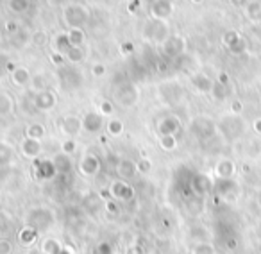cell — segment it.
Segmentation results:
<instances>
[{
	"instance_id": "7dc6e473",
	"label": "cell",
	"mask_w": 261,
	"mask_h": 254,
	"mask_svg": "<svg viewBox=\"0 0 261 254\" xmlns=\"http://www.w3.org/2000/svg\"><path fill=\"white\" fill-rule=\"evenodd\" d=\"M32 43L38 45V47H43V45L47 43V34H45L43 31L34 32V34H32Z\"/></svg>"
},
{
	"instance_id": "9c48e42d",
	"label": "cell",
	"mask_w": 261,
	"mask_h": 254,
	"mask_svg": "<svg viewBox=\"0 0 261 254\" xmlns=\"http://www.w3.org/2000/svg\"><path fill=\"white\" fill-rule=\"evenodd\" d=\"M58 104V97L52 90H43L34 95V108L38 111H52Z\"/></svg>"
},
{
	"instance_id": "484cf974",
	"label": "cell",
	"mask_w": 261,
	"mask_h": 254,
	"mask_svg": "<svg viewBox=\"0 0 261 254\" xmlns=\"http://www.w3.org/2000/svg\"><path fill=\"white\" fill-rule=\"evenodd\" d=\"M13 109H15V100H13V97H11L9 93L2 92L0 93V118L11 115Z\"/></svg>"
},
{
	"instance_id": "db71d44e",
	"label": "cell",
	"mask_w": 261,
	"mask_h": 254,
	"mask_svg": "<svg viewBox=\"0 0 261 254\" xmlns=\"http://www.w3.org/2000/svg\"><path fill=\"white\" fill-rule=\"evenodd\" d=\"M140 4H142V0H133L131 4H129V13H136V11L140 9Z\"/></svg>"
},
{
	"instance_id": "277c9868",
	"label": "cell",
	"mask_w": 261,
	"mask_h": 254,
	"mask_svg": "<svg viewBox=\"0 0 261 254\" xmlns=\"http://www.w3.org/2000/svg\"><path fill=\"white\" fill-rule=\"evenodd\" d=\"M218 127H220V131L224 132V136L227 138V140H236V138H240L241 134H243V131H245V122H243V118L240 117V115H229V117H224L222 118V122L218 124Z\"/></svg>"
},
{
	"instance_id": "5b68a950",
	"label": "cell",
	"mask_w": 261,
	"mask_h": 254,
	"mask_svg": "<svg viewBox=\"0 0 261 254\" xmlns=\"http://www.w3.org/2000/svg\"><path fill=\"white\" fill-rule=\"evenodd\" d=\"M52 224H54V215H52L49 210H45V208H34V210H30L29 215H27V225H29V227H34L38 233H40V231L50 229V225Z\"/></svg>"
},
{
	"instance_id": "4fadbf2b",
	"label": "cell",
	"mask_w": 261,
	"mask_h": 254,
	"mask_svg": "<svg viewBox=\"0 0 261 254\" xmlns=\"http://www.w3.org/2000/svg\"><path fill=\"white\" fill-rule=\"evenodd\" d=\"M104 127V118L100 113L97 111H88L83 117V131L88 134H97Z\"/></svg>"
},
{
	"instance_id": "d590c367",
	"label": "cell",
	"mask_w": 261,
	"mask_h": 254,
	"mask_svg": "<svg viewBox=\"0 0 261 254\" xmlns=\"http://www.w3.org/2000/svg\"><path fill=\"white\" fill-rule=\"evenodd\" d=\"M30 88L34 90L36 93L43 92V90H50L49 84H47V79H45V75H36V77L30 79Z\"/></svg>"
},
{
	"instance_id": "83f0119b",
	"label": "cell",
	"mask_w": 261,
	"mask_h": 254,
	"mask_svg": "<svg viewBox=\"0 0 261 254\" xmlns=\"http://www.w3.org/2000/svg\"><path fill=\"white\" fill-rule=\"evenodd\" d=\"M70 47H72V43H70V38L66 32H63V34H58L54 38V52H58V54H66L70 50Z\"/></svg>"
},
{
	"instance_id": "60d3db41",
	"label": "cell",
	"mask_w": 261,
	"mask_h": 254,
	"mask_svg": "<svg viewBox=\"0 0 261 254\" xmlns=\"http://www.w3.org/2000/svg\"><path fill=\"white\" fill-rule=\"evenodd\" d=\"M99 113L102 117H109V115H113V102H109V100H102L99 104Z\"/></svg>"
},
{
	"instance_id": "7a4b0ae2",
	"label": "cell",
	"mask_w": 261,
	"mask_h": 254,
	"mask_svg": "<svg viewBox=\"0 0 261 254\" xmlns=\"http://www.w3.org/2000/svg\"><path fill=\"white\" fill-rule=\"evenodd\" d=\"M143 36L152 41V43L161 45L165 39L170 36V29H168L167 20H158V18H150L143 24Z\"/></svg>"
},
{
	"instance_id": "8fae6325",
	"label": "cell",
	"mask_w": 261,
	"mask_h": 254,
	"mask_svg": "<svg viewBox=\"0 0 261 254\" xmlns=\"http://www.w3.org/2000/svg\"><path fill=\"white\" fill-rule=\"evenodd\" d=\"M109 193H111V199H116V200H131L134 197L133 186L127 185V181H122V179L111 183Z\"/></svg>"
},
{
	"instance_id": "2e32d148",
	"label": "cell",
	"mask_w": 261,
	"mask_h": 254,
	"mask_svg": "<svg viewBox=\"0 0 261 254\" xmlns=\"http://www.w3.org/2000/svg\"><path fill=\"white\" fill-rule=\"evenodd\" d=\"M61 131H63L66 136H77V134L83 131V118L75 117V115L64 117L63 122H61Z\"/></svg>"
},
{
	"instance_id": "6da1fadb",
	"label": "cell",
	"mask_w": 261,
	"mask_h": 254,
	"mask_svg": "<svg viewBox=\"0 0 261 254\" xmlns=\"http://www.w3.org/2000/svg\"><path fill=\"white\" fill-rule=\"evenodd\" d=\"M63 20L70 29H83L84 25L89 22V11L86 5L72 4V2H70L68 5H64Z\"/></svg>"
},
{
	"instance_id": "11a10c76",
	"label": "cell",
	"mask_w": 261,
	"mask_h": 254,
	"mask_svg": "<svg viewBox=\"0 0 261 254\" xmlns=\"http://www.w3.org/2000/svg\"><path fill=\"white\" fill-rule=\"evenodd\" d=\"M218 83L226 84V86H227V84H229V75H227L226 72H222L220 75H218Z\"/></svg>"
},
{
	"instance_id": "4dcf8cb0",
	"label": "cell",
	"mask_w": 261,
	"mask_h": 254,
	"mask_svg": "<svg viewBox=\"0 0 261 254\" xmlns=\"http://www.w3.org/2000/svg\"><path fill=\"white\" fill-rule=\"evenodd\" d=\"M45 136V127L43 124H29L25 129V138H32V140H43Z\"/></svg>"
},
{
	"instance_id": "f546056e",
	"label": "cell",
	"mask_w": 261,
	"mask_h": 254,
	"mask_svg": "<svg viewBox=\"0 0 261 254\" xmlns=\"http://www.w3.org/2000/svg\"><path fill=\"white\" fill-rule=\"evenodd\" d=\"M16 68L15 63H11V58L5 52H0V81L5 79L13 70Z\"/></svg>"
},
{
	"instance_id": "d4e9b609",
	"label": "cell",
	"mask_w": 261,
	"mask_h": 254,
	"mask_svg": "<svg viewBox=\"0 0 261 254\" xmlns=\"http://www.w3.org/2000/svg\"><path fill=\"white\" fill-rule=\"evenodd\" d=\"M40 233L34 229V227H29V225H25L24 229L18 233V240H20L22 245H32L38 240Z\"/></svg>"
},
{
	"instance_id": "d6a6232c",
	"label": "cell",
	"mask_w": 261,
	"mask_h": 254,
	"mask_svg": "<svg viewBox=\"0 0 261 254\" xmlns=\"http://www.w3.org/2000/svg\"><path fill=\"white\" fill-rule=\"evenodd\" d=\"M29 0H9L7 2V7H9V11H13V13H16V15H22V13H25V11L29 9Z\"/></svg>"
},
{
	"instance_id": "9f6ffc18",
	"label": "cell",
	"mask_w": 261,
	"mask_h": 254,
	"mask_svg": "<svg viewBox=\"0 0 261 254\" xmlns=\"http://www.w3.org/2000/svg\"><path fill=\"white\" fill-rule=\"evenodd\" d=\"M72 0H49L50 5H68Z\"/></svg>"
},
{
	"instance_id": "f35d334b",
	"label": "cell",
	"mask_w": 261,
	"mask_h": 254,
	"mask_svg": "<svg viewBox=\"0 0 261 254\" xmlns=\"http://www.w3.org/2000/svg\"><path fill=\"white\" fill-rule=\"evenodd\" d=\"M211 93H213V97L217 98V100H224V98L227 97V86H226V84H220L217 81V83L213 84Z\"/></svg>"
},
{
	"instance_id": "8992f818",
	"label": "cell",
	"mask_w": 261,
	"mask_h": 254,
	"mask_svg": "<svg viewBox=\"0 0 261 254\" xmlns=\"http://www.w3.org/2000/svg\"><path fill=\"white\" fill-rule=\"evenodd\" d=\"M161 50L167 58L177 59L184 54V50H186V41H184V38L179 34H170L161 43Z\"/></svg>"
},
{
	"instance_id": "8d00e7d4",
	"label": "cell",
	"mask_w": 261,
	"mask_h": 254,
	"mask_svg": "<svg viewBox=\"0 0 261 254\" xmlns=\"http://www.w3.org/2000/svg\"><path fill=\"white\" fill-rule=\"evenodd\" d=\"M108 132L111 136H120L123 132V122L118 120V118H113V120H109L108 122Z\"/></svg>"
},
{
	"instance_id": "681fc988",
	"label": "cell",
	"mask_w": 261,
	"mask_h": 254,
	"mask_svg": "<svg viewBox=\"0 0 261 254\" xmlns=\"http://www.w3.org/2000/svg\"><path fill=\"white\" fill-rule=\"evenodd\" d=\"M229 50H231L232 54H240V52H243V50H245V41H243V39L240 38V39L236 41V43L229 47Z\"/></svg>"
},
{
	"instance_id": "ba28073f",
	"label": "cell",
	"mask_w": 261,
	"mask_h": 254,
	"mask_svg": "<svg viewBox=\"0 0 261 254\" xmlns=\"http://www.w3.org/2000/svg\"><path fill=\"white\" fill-rule=\"evenodd\" d=\"M192 131L193 134L201 140H206V138H211L217 131V126L213 122L211 118L207 117H197L195 120L192 122Z\"/></svg>"
},
{
	"instance_id": "ee69618b",
	"label": "cell",
	"mask_w": 261,
	"mask_h": 254,
	"mask_svg": "<svg viewBox=\"0 0 261 254\" xmlns=\"http://www.w3.org/2000/svg\"><path fill=\"white\" fill-rule=\"evenodd\" d=\"M0 254H13V242L7 238H0Z\"/></svg>"
},
{
	"instance_id": "f907efd6",
	"label": "cell",
	"mask_w": 261,
	"mask_h": 254,
	"mask_svg": "<svg viewBox=\"0 0 261 254\" xmlns=\"http://www.w3.org/2000/svg\"><path fill=\"white\" fill-rule=\"evenodd\" d=\"M231 111L234 113V115H240V113L243 111V104H241L240 100H232V104H231Z\"/></svg>"
},
{
	"instance_id": "836d02e7",
	"label": "cell",
	"mask_w": 261,
	"mask_h": 254,
	"mask_svg": "<svg viewBox=\"0 0 261 254\" xmlns=\"http://www.w3.org/2000/svg\"><path fill=\"white\" fill-rule=\"evenodd\" d=\"M45 254H61V245L58 240L54 238H47L43 242V247H41Z\"/></svg>"
},
{
	"instance_id": "52a82bcc",
	"label": "cell",
	"mask_w": 261,
	"mask_h": 254,
	"mask_svg": "<svg viewBox=\"0 0 261 254\" xmlns=\"http://www.w3.org/2000/svg\"><path fill=\"white\" fill-rule=\"evenodd\" d=\"M59 79L64 88H70V90L81 88V84H83V81H84L83 72H81L77 66H74V64H70V66H61Z\"/></svg>"
},
{
	"instance_id": "7402d4cb",
	"label": "cell",
	"mask_w": 261,
	"mask_h": 254,
	"mask_svg": "<svg viewBox=\"0 0 261 254\" xmlns=\"http://www.w3.org/2000/svg\"><path fill=\"white\" fill-rule=\"evenodd\" d=\"M192 84L201 93H211L215 81H211V79L207 77V75H204V73H195V75L192 77Z\"/></svg>"
},
{
	"instance_id": "603a6c76",
	"label": "cell",
	"mask_w": 261,
	"mask_h": 254,
	"mask_svg": "<svg viewBox=\"0 0 261 254\" xmlns=\"http://www.w3.org/2000/svg\"><path fill=\"white\" fill-rule=\"evenodd\" d=\"M36 168H38V176L41 179H50L54 177L58 172H56L54 161H49V159H41V161H36Z\"/></svg>"
},
{
	"instance_id": "cb8c5ba5",
	"label": "cell",
	"mask_w": 261,
	"mask_h": 254,
	"mask_svg": "<svg viewBox=\"0 0 261 254\" xmlns=\"http://www.w3.org/2000/svg\"><path fill=\"white\" fill-rule=\"evenodd\" d=\"M52 161H54L56 172H58V174H68V172L72 170V161H70L68 154H63V152H61V154H58Z\"/></svg>"
},
{
	"instance_id": "ffe728a7",
	"label": "cell",
	"mask_w": 261,
	"mask_h": 254,
	"mask_svg": "<svg viewBox=\"0 0 261 254\" xmlns=\"http://www.w3.org/2000/svg\"><path fill=\"white\" fill-rule=\"evenodd\" d=\"M192 188L197 195H206L207 191L213 188V181L204 174H197V176L192 179Z\"/></svg>"
},
{
	"instance_id": "f6af8a7d",
	"label": "cell",
	"mask_w": 261,
	"mask_h": 254,
	"mask_svg": "<svg viewBox=\"0 0 261 254\" xmlns=\"http://www.w3.org/2000/svg\"><path fill=\"white\" fill-rule=\"evenodd\" d=\"M61 152L63 154H68V156H72L75 152V142L74 140H66V142L61 143Z\"/></svg>"
},
{
	"instance_id": "bcb514c9",
	"label": "cell",
	"mask_w": 261,
	"mask_h": 254,
	"mask_svg": "<svg viewBox=\"0 0 261 254\" xmlns=\"http://www.w3.org/2000/svg\"><path fill=\"white\" fill-rule=\"evenodd\" d=\"M106 72H108V68H106V64L104 63H95L93 66H91V73H93V77H104Z\"/></svg>"
},
{
	"instance_id": "816d5d0a",
	"label": "cell",
	"mask_w": 261,
	"mask_h": 254,
	"mask_svg": "<svg viewBox=\"0 0 261 254\" xmlns=\"http://www.w3.org/2000/svg\"><path fill=\"white\" fill-rule=\"evenodd\" d=\"M5 29H7V32L13 36V34L18 32V25H16L15 22H7V24H5Z\"/></svg>"
},
{
	"instance_id": "91938a15",
	"label": "cell",
	"mask_w": 261,
	"mask_h": 254,
	"mask_svg": "<svg viewBox=\"0 0 261 254\" xmlns=\"http://www.w3.org/2000/svg\"><path fill=\"white\" fill-rule=\"evenodd\" d=\"M227 247H229V249H234V247H236V240H229Z\"/></svg>"
},
{
	"instance_id": "c3c4849f",
	"label": "cell",
	"mask_w": 261,
	"mask_h": 254,
	"mask_svg": "<svg viewBox=\"0 0 261 254\" xmlns=\"http://www.w3.org/2000/svg\"><path fill=\"white\" fill-rule=\"evenodd\" d=\"M120 52H122L123 56H133L134 54V43L133 41H123V43L120 45Z\"/></svg>"
},
{
	"instance_id": "6f0895ef",
	"label": "cell",
	"mask_w": 261,
	"mask_h": 254,
	"mask_svg": "<svg viewBox=\"0 0 261 254\" xmlns=\"http://www.w3.org/2000/svg\"><path fill=\"white\" fill-rule=\"evenodd\" d=\"M231 4L234 5V7H245V5L249 4V0H231Z\"/></svg>"
},
{
	"instance_id": "7bdbcfd3",
	"label": "cell",
	"mask_w": 261,
	"mask_h": 254,
	"mask_svg": "<svg viewBox=\"0 0 261 254\" xmlns=\"http://www.w3.org/2000/svg\"><path fill=\"white\" fill-rule=\"evenodd\" d=\"M136 166H138V172H142V174H148V172L152 170V163L148 161L147 158H142V159L136 163Z\"/></svg>"
},
{
	"instance_id": "ab89813d",
	"label": "cell",
	"mask_w": 261,
	"mask_h": 254,
	"mask_svg": "<svg viewBox=\"0 0 261 254\" xmlns=\"http://www.w3.org/2000/svg\"><path fill=\"white\" fill-rule=\"evenodd\" d=\"M245 7H247V15L251 16V18H258L261 15V2H249Z\"/></svg>"
},
{
	"instance_id": "3957f363",
	"label": "cell",
	"mask_w": 261,
	"mask_h": 254,
	"mask_svg": "<svg viewBox=\"0 0 261 254\" xmlns=\"http://www.w3.org/2000/svg\"><path fill=\"white\" fill-rule=\"evenodd\" d=\"M115 98L116 102L122 104L123 108H131L138 102V90L133 83L125 81H116L115 83Z\"/></svg>"
},
{
	"instance_id": "44dd1931",
	"label": "cell",
	"mask_w": 261,
	"mask_h": 254,
	"mask_svg": "<svg viewBox=\"0 0 261 254\" xmlns=\"http://www.w3.org/2000/svg\"><path fill=\"white\" fill-rule=\"evenodd\" d=\"M11 75V81H13V84L15 86H18V88H24V86H27V84H30V72L25 66H16L13 72L9 73Z\"/></svg>"
},
{
	"instance_id": "9a60e30c",
	"label": "cell",
	"mask_w": 261,
	"mask_h": 254,
	"mask_svg": "<svg viewBox=\"0 0 261 254\" xmlns=\"http://www.w3.org/2000/svg\"><path fill=\"white\" fill-rule=\"evenodd\" d=\"M218 186H217V191L218 195L222 197L224 200H229V202H234L238 197V186L236 183L232 181V179H218Z\"/></svg>"
},
{
	"instance_id": "30bf717a",
	"label": "cell",
	"mask_w": 261,
	"mask_h": 254,
	"mask_svg": "<svg viewBox=\"0 0 261 254\" xmlns=\"http://www.w3.org/2000/svg\"><path fill=\"white\" fill-rule=\"evenodd\" d=\"M150 16L158 20H167L174 13V2L172 0H152L150 2Z\"/></svg>"
},
{
	"instance_id": "6125c7cd",
	"label": "cell",
	"mask_w": 261,
	"mask_h": 254,
	"mask_svg": "<svg viewBox=\"0 0 261 254\" xmlns=\"http://www.w3.org/2000/svg\"><path fill=\"white\" fill-rule=\"evenodd\" d=\"M152 254H156V253H152Z\"/></svg>"
},
{
	"instance_id": "680465c9",
	"label": "cell",
	"mask_w": 261,
	"mask_h": 254,
	"mask_svg": "<svg viewBox=\"0 0 261 254\" xmlns=\"http://www.w3.org/2000/svg\"><path fill=\"white\" fill-rule=\"evenodd\" d=\"M252 127H254V131H256L258 134H261V118H258V120H254V124H252Z\"/></svg>"
},
{
	"instance_id": "7c38bea8",
	"label": "cell",
	"mask_w": 261,
	"mask_h": 254,
	"mask_svg": "<svg viewBox=\"0 0 261 254\" xmlns=\"http://www.w3.org/2000/svg\"><path fill=\"white\" fill-rule=\"evenodd\" d=\"M100 170V159L95 154H84L79 161V172L84 177H93Z\"/></svg>"
},
{
	"instance_id": "5bb4252c",
	"label": "cell",
	"mask_w": 261,
	"mask_h": 254,
	"mask_svg": "<svg viewBox=\"0 0 261 254\" xmlns=\"http://www.w3.org/2000/svg\"><path fill=\"white\" fill-rule=\"evenodd\" d=\"M41 151H43V145H41V140H32V138H24L20 143V152L24 158H29V159H36L40 158Z\"/></svg>"
},
{
	"instance_id": "74e56055",
	"label": "cell",
	"mask_w": 261,
	"mask_h": 254,
	"mask_svg": "<svg viewBox=\"0 0 261 254\" xmlns=\"http://www.w3.org/2000/svg\"><path fill=\"white\" fill-rule=\"evenodd\" d=\"M192 254H215V247L209 242H199L193 245Z\"/></svg>"
},
{
	"instance_id": "1f68e13d",
	"label": "cell",
	"mask_w": 261,
	"mask_h": 254,
	"mask_svg": "<svg viewBox=\"0 0 261 254\" xmlns=\"http://www.w3.org/2000/svg\"><path fill=\"white\" fill-rule=\"evenodd\" d=\"M66 34H68L70 43L74 45V47H83L84 41H86V34H84V29H70Z\"/></svg>"
},
{
	"instance_id": "b9f144b4",
	"label": "cell",
	"mask_w": 261,
	"mask_h": 254,
	"mask_svg": "<svg viewBox=\"0 0 261 254\" xmlns=\"http://www.w3.org/2000/svg\"><path fill=\"white\" fill-rule=\"evenodd\" d=\"M238 39H240V34H238V32H234V31H229V32H226V34H224V43L227 45V49H229L231 45L236 43Z\"/></svg>"
},
{
	"instance_id": "e0dca14e",
	"label": "cell",
	"mask_w": 261,
	"mask_h": 254,
	"mask_svg": "<svg viewBox=\"0 0 261 254\" xmlns=\"http://www.w3.org/2000/svg\"><path fill=\"white\" fill-rule=\"evenodd\" d=\"M138 174V166L133 159H120L116 163V176L122 179V181H129L133 179L134 176Z\"/></svg>"
},
{
	"instance_id": "4316f807",
	"label": "cell",
	"mask_w": 261,
	"mask_h": 254,
	"mask_svg": "<svg viewBox=\"0 0 261 254\" xmlns=\"http://www.w3.org/2000/svg\"><path fill=\"white\" fill-rule=\"evenodd\" d=\"M64 58H66V61H70L72 64H77L81 63V61H84V58H86V49L83 47H70V50L64 54Z\"/></svg>"
},
{
	"instance_id": "94428289",
	"label": "cell",
	"mask_w": 261,
	"mask_h": 254,
	"mask_svg": "<svg viewBox=\"0 0 261 254\" xmlns=\"http://www.w3.org/2000/svg\"><path fill=\"white\" fill-rule=\"evenodd\" d=\"M192 2H202V0H192Z\"/></svg>"
},
{
	"instance_id": "f5cc1de1",
	"label": "cell",
	"mask_w": 261,
	"mask_h": 254,
	"mask_svg": "<svg viewBox=\"0 0 261 254\" xmlns=\"http://www.w3.org/2000/svg\"><path fill=\"white\" fill-rule=\"evenodd\" d=\"M106 208H108L109 213H113V215H118V206L115 204V202H111V200H109V202H106Z\"/></svg>"
},
{
	"instance_id": "e575fe53",
	"label": "cell",
	"mask_w": 261,
	"mask_h": 254,
	"mask_svg": "<svg viewBox=\"0 0 261 254\" xmlns=\"http://www.w3.org/2000/svg\"><path fill=\"white\" fill-rule=\"evenodd\" d=\"M159 147L163 151H174L177 147V140L174 134H167V136H159Z\"/></svg>"
},
{
	"instance_id": "d6986e66",
	"label": "cell",
	"mask_w": 261,
	"mask_h": 254,
	"mask_svg": "<svg viewBox=\"0 0 261 254\" xmlns=\"http://www.w3.org/2000/svg\"><path fill=\"white\" fill-rule=\"evenodd\" d=\"M179 127H181V122H179L175 117H165L163 120H159L158 132H159V136H167V134H174V136H175V132L179 131Z\"/></svg>"
},
{
	"instance_id": "ac0fdd59",
	"label": "cell",
	"mask_w": 261,
	"mask_h": 254,
	"mask_svg": "<svg viewBox=\"0 0 261 254\" xmlns=\"http://www.w3.org/2000/svg\"><path fill=\"white\" fill-rule=\"evenodd\" d=\"M215 174H217L218 179H232L234 174H236V165H234L231 159L224 158V159H220V161L217 163V166H215Z\"/></svg>"
},
{
	"instance_id": "f1b7e54d",
	"label": "cell",
	"mask_w": 261,
	"mask_h": 254,
	"mask_svg": "<svg viewBox=\"0 0 261 254\" xmlns=\"http://www.w3.org/2000/svg\"><path fill=\"white\" fill-rule=\"evenodd\" d=\"M13 159H15V149L9 143L0 142V166L9 165Z\"/></svg>"
}]
</instances>
